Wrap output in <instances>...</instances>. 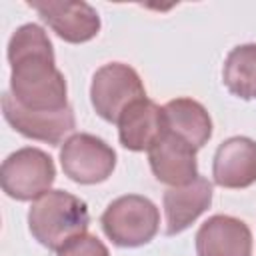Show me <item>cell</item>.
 I'll use <instances>...</instances> for the list:
<instances>
[{
    "label": "cell",
    "mask_w": 256,
    "mask_h": 256,
    "mask_svg": "<svg viewBox=\"0 0 256 256\" xmlns=\"http://www.w3.org/2000/svg\"><path fill=\"white\" fill-rule=\"evenodd\" d=\"M10 94L28 110H62L66 100V78L56 68L54 48L38 24H22L8 42Z\"/></svg>",
    "instance_id": "obj_1"
},
{
    "label": "cell",
    "mask_w": 256,
    "mask_h": 256,
    "mask_svg": "<svg viewBox=\"0 0 256 256\" xmlns=\"http://www.w3.org/2000/svg\"><path fill=\"white\" fill-rule=\"evenodd\" d=\"M90 224L88 206L64 190H50L40 196L28 212L32 236L48 250H60L76 236L86 234Z\"/></svg>",
    "instance_id": "obj_2"
},
{
    "label": "cell",
    "mask_w": 256,
    "mask_h": 256,
    "mask_svg": "<svg viewBox=\"0 0 256 256\" xmlns=\"http://www.w3.org/2000/svg\"><path fill=\"white\" fill-rule=\"evenodd\" d=\"M104 234L122 248L148 244L160 224L158 208L152 200L140 194H126L108 204L100 218Z\"/></svg>",
    "instance_id": "obj_3"
},
{
    "label": "cell",
    "mask_w": 256,
    "mask_h": 256,
    "mask_svg": "<svg viewBox=\"0 0 256 256\" xmlns=\"http://www.w3.org/2000/svg\"><path fill=\"white\" fill-rule=\"evenodd\" d=\"M142 98H146L144 84L138 72L128 64L110 62L98 68L92 76L90 100L96 114L106 122L118 124L122 112Z\"/></svg>",
    "instance_id": "obj_4"
},
{
    "label": "cell",
    "mask_w": 256,
    "mask_h": 256,
    "mask_svg": "<svg viewBox=\"0 0 256 256\" xmlns=\"http://www.w3.org/2000/svg\"><path fill=\"white\" fill-rule=\"evenodd\" d=\"M56 168L52 158L40 148H20L12 152L0 168V182L2 190L20 202L38 200L54 182Z\"/></svg>",
    "instance_id": "obj_5"
},
{
    "label": "cell",
    "mask_w": 256,
    "mask_h": 256,
    "mask_svg": "<svg viewBox=\"0 0 256 256\" xmlns=\"http://www.w3.org/2000/svg\"><path fill=\"white\" fill-rule=\"evenodd\" d=\"M64 174L78 184H98L108 180L116 166V152L94 134H74L60 148Z\"/></svg>",
    "instance_id": "obj_6"
},
{
    "label": "cell",
    "mask_w": 256,
    "mask_h": 256,
    "mask_svg": "<svg viewBox=\"0 0 256 256\" xmlns=\"http://www.w3.org/2000/svg\"><path fill=\"white\" fill-rule=\"evenodd\" d=\"M2 114L18 134L48 142L52 146L60 144V140L76 126L74 110L70 104L62 110H28L20 106L10 92H4L2 96Z\"/></svg>",
    "instance_id": "obj_7"
},
{
    "label": "cell",
    "mask_w": 256,
    "mask_h": 256,
    "mask_svg": "<svg viewBox=\"0 0 256 256\" xmlns=\"http://www.w3.org/2000/svg\"><path fill=\"white\" fill-rule=\"evenodd\" d=\"M32 10L66 42L82 44L100 32V16L88 2H28Z\"/></svg>",
    "instance_id": "obj_8"
},
{
    "label": "cell",
    "mask_w": 256,
    "mask_h": 256,
    "mask_svg": "<svg viewBox=\"0 0 256 256\" xmlns=\"http://www.w3.org/2000/svg\"><path fill=\"white\" fill-rule=\"evenodd\" d=\"M168 132L164 106L142 98L130 104L118 120L120 144L132 152L152 150Z\"/></svg>",
    "instance_id": "obj_9"
},
{
    "label": "cell",
    "mask_w": 256,
    "mask_h": 256,
    "mask_svg": "<svg viewBox=\"0 0 256 256\" xmlns=\"http://www.w3.org/2000/svg\"><path fill=\"white\" fill-rule=\"evenodd\" d=\"M198 256H252V232L246 222L216 214L196 232Z\"/></svg>",
    "instance_id": "obj_10"
},
{
    "label": "cell",
    "mask_w": 256,
    "mask_h": 256,
    "mask_svg": "<svg viewBox=\"0 0 256 256\" xmlns=\"http://www.w3.org/2000/svg\"><path fill=\"white\" fill-rule=\"evenodd\" d=\"M214 182L222 188H248L256 182V142L246 136L224 140L212 162Z\"/></svg>",
    "instance_id": "obj_11"
},
{
    "label": "cell",
    "mask_w": 256,
    "mask_h": 256,
    "mask_svg": "<svg viewBox=\"0 0 256 256\" xmlns=\"http://www.w3.org/2000/svg\"><path fill=\"white\" fill-rule=\"evenodd\" d=\"M148 162L156 180L168 186H184L198 178L196 150L170 132L148 150Z\"/></svg>",
    "instance_id": "obj_12"
},
{
    "label": "cell",
    "mask_w": 256,
    "mask_h": 256,
    "mask_svg": "<svg viewBox=\"0 0 256 256\" xmlns=\"http://www.w3.org/2000/svg\"><path fill=\"white\" fill-rule=\"evenodd\" d=\"M210 202L212 184L204 176H198L190 184L168 188L162 198L166 214V234L174 236L186 230L202 212L210 208Z\"/></svg>",
    "instance_id": "obj_13"
},
{
    "label": "cell",
    "mask_w": 256,
    "mask_h": 256,
    "mask_svg": "<svg viewBox=\"0 0 256 256\" xmlns=\"http://www.w3.org/2000/svg\"><path fill=\"white\" fill-rule=\"evenodd\" d=\"M168 132L200 150L212 136V120L206 108L192 98H174L164 106Z\"/></svg>",
    "instance_id": "obj_14"
},
{
    "label": "cell",
    "mask_w": 256,
    "mask_h": 256,
    "mask_svg": "<svg viewBox=\"0 0 256 256\" xmlns=\"http://www.w3.org/2000/svg\"><path fill=\"white\" fill-rule=\"evenodd\" d=\"M222 80L234 96L242 100L256 98V44H242L228 52Z\"/></svg>",
    "instance_id": "obj_15"
},
{
    "label": "cell",
    "mask_w": 256,
    "mask_h": 256,
    "mask_svg": "<svg viewBox=\"0 0 256 256\" xmlns=\"http://www.w3.org/2000/svg\"><path fill=\"white\" fill-rule=\"evenodd\" d=\"M58 256H110V254L102 240H98L92 234H82L70 240L66 246H62L58 250Z\"/></svg>",
    "instance_id": "obj_16"
}]
</instances>
